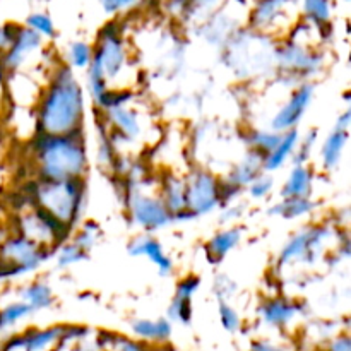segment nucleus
<instances>
[{
	"label": "nucleus",
	"mask_w": 351,
	"mask_h": 351,
	"mask_svg": "<svg viewBox=\"0 0 351 351\" xmlns=\"http://www.w3.org/2000/svg\"><path fill=\"white\" fill-rule=\"evenodd\" d=\"M84 93L69 65H58L36 105V132L67 136L82 129Z\"/></svg>",
	"instance_id": "f257e3e1"
},
{
	"label": "nucleus",
	"mask_w": 351,
	"mask_h": 351,
	"mask_svg": "<svg viewBox=\"0 0 351 351\" xmlns=\"http://www.w3.org/2000/svg\"><path fill=\"white\" fill-rule=\"evenodd\" d=\"M36 180L62 182L84 178L88 171L84 130H75L67 136L34 134L31 141Z\"/></svg>",
	"instance_id": "f03ea898"
},
{
	"label": "nucleus",
	"mask_w": 351,
	"mask_h": 351,
	"mask_svg": "<svg viewBox=\"0 0 351 351\" xmlns=\"http://www.w3.org/2000/svg\"><path fill=\"white\" fill-rule=\"evenodd\" d=\"M24 194L33 199V206L47 209L62 223L74 228L86 201V178L62 182L31 180Z\"/></svg>",
	"instance_id": "7ed1b4c3"
},
{
	"label": "nucleus",
	"mask_w": 351,
	"mask_h": 351,
	"mask_svg": "<svg viewBox=\"0 0 351 351\" xmlns=\"http://www.w3.org/2000/svg\"><path fill=\"white\" fill-rule=\"evenodd\" d=\"M51 256L53 250L36 245L19 233H10L0 243V263L5 271V280L33 273Z\"/></svg>",
	"instance_id": "20e7f679"
},
{
	"label": "nucleus",
	"mask_w": 351,
	"mask_h": 351,
	"mask_svg": "<svg viewBox=\"0 0 351 351\" xmlns=\"http://www.w3.org/2000/svg\"><path fill=\"white\" fill-rule=\"evenodd\" d=\"M127 64H129V53L120 36V29L115 24H108L99 33L98 43L93 48V60L89 65L101 72L112 89V84L125 71Z\"/></svg>",
	"instance_id": "39448f33"
},
{
	"label": "nucleus",
	"mask_w": 351,
	"mask_h": 351,
	"mask_svg": "<svg viewBox=\"0 0 351 351\" xmlns=\"http://www.w3.org/2000/svg\"><path fill=\"white\" fill-rule=\"evenodd\" d=\"M274 58H276L278 69L293 82H307L324 67V57L297 40H290L281 45L274 51Z\"/></svg>",
	"instance_id": "423d86ee"
},
{
	"label": "nucleus",
	"mask_w": 351,
	"mask_h": 351,
	"mask_svg": "<svg viewBox=\"0 0 351 351\" xmlns=\"http://www.w3.org/2000/svg\"><path fill=\"white\" fill-rule=\"evenodd\" d=\"M219 206V178L204 168H194L185 177V211L195 219Z\"/></svg>",
	"instance_id": "0eeeda50"
},
{
	"label": "nucleus",
	"mask_w": 351,
	"mask_h": 351,
	"mask_svg": "<svg viewBox=\"0 0 351 351\" xmlns=\"http://www.w3.org/2000/svg\"><path fill=\"white\" fill-rule=\"evenodd\" d=\"M125 202L129 216L137 226L146 232H156L173 223L171 215L165 208L160 195L143 194L134 182H129L125 189Z\"/></svg>",
	"instance_id": "6e6552de"
},
{
	"label": "nucleus",
	"mask_w": 351,
	"mask_h": 351,
	"mask_svg": "<svg viewBox=\"0 0 351 351\" xmlns=\"http://www.w3.org/2000/svg\"><path fill=\"white\" fill-rule=\"evenodd\" d=\"M329 230L324 225H314L291 237L281 249L278 264L287 266L291 263H312L322 252Z\"/></svg>",
	"instance_id": "1a4fd4ad"
},
{
	"label": "nucleus",
	"mask_w": 351,
	"mask_h": 351,
	"mask_svg": "<svg viewBox=\"0 0 351 351\" xmlns=\"http://www.w3.org/2000/svg\"><path fill=\"white\" fill-rule=\"evenodd\" d=\"M314 98V84L311 82H300L291 91L290 98L278 108L276 115L271 119V130L278 134H285L288 130L297 129L298 122L307 112L308 105Z\"/></svg>",
	"instance_id": "9d476101"
},
{
	"label": "nucleus",
	"mask_w": 351,
	"mask_h": 351,
	"mask_svg": "<svg viewBox=\"0 0 351 351\" xmlns=\"http://www.w3.org/2000/svg\"><path fill=\"white\" fill-rule=\"evenodd\" d=\"M41 48V36L38 33H34L29 27H21L19 33H17L16 40L12 41L9 48H7L5 53L0 57V64L5 69L7 75H10L12 72L19 71L23 67L24 62Z\"/></svg>",
	"instance_id": "9b49d317"
},
{
	"label": "nucleus",
	"mask_w": 351,
	"mask_h": 351,
	"mask_svg": "<svg viewBox=\"0 0 351 351\" xmlns=\"http://www.w3.org/2000/svg\"><path fill=\"white\" fill-rule=\"evenodd\" d=\"M302 312V305L290 298L274 297L263 302L259 308L261 319L264 324L273 326V328H285L290 324L295 317Z\"/></svg>",
	"instance_id": "f8f14e48"
},
{
	"label": "nucleus",
	"mask_w": 351,
	"mask_h": 351,
	"mask_svg": "<svg viewBox=\"0 0 351 351\" xmlns=\"http://www.w3.org/2000/svg\"><path fill=\"white\" fill-rule=\"evenodd\" d=\"M127 252L132 257H147L149 263H153L158 267L161 276H168L173 271V261L167 256L158 240L151 239V237H137L127 247Z\"/></svg>",
	"instance_id": "ddd939ff"
},
{
	"label": "nucleus",
	"mask_w": 351,
	"mask_h": 351,
	"mask_svg": "<svg viewBox=\"0 0 351 351\" xmlns=\"http://www.w3.org/2000/svg\"><path fill=\"white\" fill-rule=\"evenodd\" d=\"M263 161L264 156H261L256 151L247 149V153L243 154L242 160H240L239 163L233 165V168L230 170V173L226 175L225 180H228L230 184L237 185V187H240L243 191V189L249 187L259 175L264 173Z\"/></svg>",
	"instance_id": "4468645a"
},
{
	"label": "nucleus",
	"mask_w": 351,
	"mask_h": 351,
	"mask_svg": "<svg viewBox=\"0 0 351 351\" xmlns=\"http://www.w3.org/2000/svg\"><path fill=\"white\" fill-rule=\"evenodd\" d=\"M158 195L173 219L175 216L185 211V178L177 177L173 173L163 177L160 180V194Z\"/></svg>",
	"instance_id": "2eb2a0df"
},
{
	"label": "nucleus",
	"mask_w": 351,
	"mask_h": 351,
	"mask_svg": "<svg viewBox=\"0 0 351 351\" xmlns=\"http://www.w3.org/2000/svg\"><path fill=\"white\" fill-rule=\"evenodd\" d=\"M312 187H314V171L307 165H293L287 182L281 187V197H311Z\"/></svg>",
	"instance_id": "dca6fc26"
},
{
	"label": "nucleus",
	"mask_w": 351,
	"mask_h": 351,
	"mask_svg": "<svg viewBox=\"0 0 351 351\" xmlns=\"http://www.w3.org/2000/svg\"><path fill=\"white\" fill-rule=\"evenodd\" d=\"M240 240H242V230L240 228H225L213 235L209 242L206 243V256H208L209 263H221L233 249L239 247Z\"/></svg>",
	"instance_id": "f3484780"
},
{
	"label": "nucleus",
	"mask_w": 351,
	"mask_h": 351,
	"mask_svg": "<svg viewBox=\"0 0 351 351\" xmlns=\"http://www.w3.org/2000/svg\"><path fill=\"white\" fill-rule=\"evenodd\" d=\"M346 143H348V130L335 127L329 132V136L326 137L324 144L321 147V165L324 170L331 171L339 167Z\"/></svg>",
	"instance_id": "a211bd4d"
},
{
	"label": "nucleus",
	"mask_w": 351,
	"mask_h": 351,
	"mask_svg": "<svg viewBox=\"0 0 351 351\" xmlns=\"http://www.w3.org/2000/svg\"><path fill=\"white\" fill-rule=\"evenodd\" d=\"M298 139H300V134H298V129L288 130L281 136L280 144L271 151L267 156H264L263 161V170L264 171H276L293 156L295 149H297Z\"/></svg>",
	"instance_id": "6ab92c4d"
},
{
	"label": "nucleus",
	"mask_w": 351,
	"mask_h": 351,
	"mask_svg": "<svg viewBox=\"0 0 351 351\" xmlns=\"http://www.w3.org/2000/svg\"><path fill=\"white\" fill-rule=\"evenodd\" d=\"M65 326H53L47 329H29L24 335H19L21 348L26 351H43L48 346L55 345L64 339Z\"/></svg>",
	"instance_id": "aec40b11"
},
{
	"label": "nucleus",
	"mask_w": 351,
	"mask_h": 351,
	"mask_svg": "<svg viewBox=\"0 0 351 351\" xmlns=\"http://www.w3.org/2000/svg\"><path fill=\"white\" fill-rule=\"evenodd\" d=\"M287 2L288 0H259L250 17L252 27L259 31L271 29L283 14V7Z\"/></svg>",
	"instance_id": "412c9836"
},
{
	"label": "nucleus",
	"mask_w": 351,
	"mask_h": 351,
	"mask_svg": "<svg viewBox=\"0 0 351 351\" xmlns=\"http://www.w3.org/2000/svg\"><path fill=\"white\" fill-rule=\"evenodd\" d=\"M315 209V202L311 197H293V199H283L278 204L271 206L267 209V215L276 216V218L283 219H297L302 216L311 215Z\"/></svg>",
	"instance_id": "4be33fe9"
},
{
	"label": "nucleus",
	"mask_w": 351,
	"mask_h": 351,
	"mask_svg": "<svg viewBox=\"0 0 351 351\" xmlns=\"http://www.w3.org/2000/svg\"><path fill=\"white\" fill-rule=\"evenodd\" d=\"M132 332L141 339L146 341H167L171 336V322L167 319H137L132 322Z\"/></svg>",
	"instance_id": "5701e85b"
},
{
	"label": "nucleus",
	"mask_w": 351,
	"mask_h": 351,
	"mask_svg": "<svg viewBox=\"0 0 351 351\" xmlns=\"http://www.w3.org/2000/svg\"><path fill=\"white\" fill-rule=\"evenodd\" d=\"M19 293H21V302L29 305L33 311H43V308L51 307L55 300L51 288L48 287L47 283H41V281L27 285V287L23 288Z\"/></svg>",
	"instance_id": "b1692460"
},
{
	"label": "nucleus",
	"mask_w": 351,
	"mask_h": 351,
	"mask_svg": "<svg viewBox=\"0 0 351 351\" xmlns=\"http://www.w3.org/2000/svg\"><path fill=\"white\" fill-rule=\"evenodd\" d=\"M281 136H283V134L273 132V130L256 129L250 130V132L247 134L245 143L247 146H249V149L256 151L261 156H267V154L280 144Z\"/></svg>",
	"instance_id": "393cba45"
},
{
	"label": "nucleus",
	"mask_w": 351,
	"mask_h": 351,
	"mask_svg": "<svg viewBox=\"0 0 351 351\" xmlns=\"http://www.w3.org/2000/svg\"><path fill=\"white\" fill-rule=\"evenodd\" d=\"M33 312L34 311L29 307V305L24 304V302L21 300L5 305L3 308H0V331L17 324V322L23 321V319L29 317Z\"/></svg>",
	"instance_id": "a878e982"
},
{
	"label": "nucleus",
	"mask_w": 351,
	"mask_h": 351,
	"mask_svg": "<svg viewBox=\"0 0 351 351\" xmlns=\"http://www.w3.org/2000/svg\"><path fill=\"white\" fill-rule=\"evenodd\" d=\"M304 12L308 23L324 26L331 19V2L329 0H304Z\"/></svg>",
	"instance_id": "bb28decb"
},
{
	"label": "nucleus",
	"mask_w": 351,
	"mask_h": 351,
	"mask_svg": "<svg viewBox=\"0 0 351 351\" xmlns=\"http://www.w3.org/2000/svg\"><path fill=\"white\" fill-rule=\"evenodd\" d=\"M55 259H57V264L60 267H69L74 266V264L82 263V261L88 259V254L84 250L79 249L75 243L72 242H65L62 245H58L57 249L53 250Z\"/></svg>",
	"instance_id": "cd10ccee"
},
{
	"label": "nucleus",
	"mask_w": 351,
	"mask_h": 351,
	"mask_svg": "<svg viewBox=\"0 0 351 351\" xmlns=\"http://www.w3.org/2000/svg\"><path fill=\"white\" fill-rule=\"evenodd\" d=\"M93 60V47L84 41H74L69 48L71 69H88Z\"/></svg>",
	"instance_id": "c85d7f7f"
},
{
	"label": "nucleus",
	"mask_w": 351,
	"mask_h": 351,
	"mask_svg": "<svg viewBox=\"0 0 351 351\" xmlns=\"http://www.w3.org/2000/svg\"><path fill=\"white\" fill-rule=\"evenodd\" d=\"M98 237H99V226L96 225V223L88 221V223H84V226H82L77 233H75L72 243H75L79 249L84 250V252L88 254L89 250L96 245V242H98Z\"/></svg>",
	"instance_id": "c756f323"
},
{
	"label": "nucleus",
	"mask_w": 351,
	"mask_h": 351,
	"mask_svg": "<svg viewBox=\"0 0 351 351\" xmlns=\"http://www.w3.org/2000/svg\"><path fill=\"white\" fill-rule=\"evenodd\" d=\"M317 139H319V132L315 129L308 130L307 136H305L304 139H298L297 149H295V153H293L295 165H307L308 163Z\"/></svg>",
	"instance_id": "7c9ffc66"
},
{
	"label": "nucleus",
	"mask_w": 351,
	"mask_h": 351,
	"mask_svg": "<svg viewBox=\"0 0 351 351\" xmlns=\"http://www.w3.org/2000/svg\"><path fill=\"white\" fill-rule=\"evenodd\" d=\"M168 317L180 324H191L192 321V300H182L173 297L170 307H168Z\"/></svg>",
	"instance_id": "2f4dec72"
},
{
	"label": "nucleus",
	"mask_w": 351,
	"mask_h": 351,
	"mask_svg": "<svg viewBox=\"0 0 351 351\" xmlns=\"http://www.w3.org/2000/svg\"><path fill=\"white\" fill-rule=\"evenodd\" d=\"M27 27L33 29L34 33L40 34V36H55L53 21H51L50 16H47V14H31V16L27 17Z\"/></svg>",
	"instance_id": "473e14b6"
},
{
	"label": "nucleus",
	"mask_w": 351,
	"mask_h": 351,
	"mask_svg": "<svg viewBox=\"0 0 351 351\" xmlns=\"http://www.w3.org/2000/svg\"><path fill=\"white\" fill-rule=\"evenodd\" d=\"M219 321L228 332H237L242 326L240 315L228 302H219Z\"/></svg>",
	"instance_id": "72a5a7b5"
},
{
	"label": "nucleus",
	"mask_w": 351,
	"mask_h": 351,
	"mask_svg": "<svg viewBox=\"0 0 351 351\" xmlns=\"http://www.w3.org/2000/svg\"><path fill=\"white\" fill-rule=\"evenodd\" d=\"M213 291L218 297V302H228L237 293V283L226 274H219L213 285Z\"/></svg>",
	"instance_id": "f704fd0d"
},
{
	"label": "nucleus",
	"mask_w": 351,
	"mask_h": 351,
	"mask_svg": "<svg viewBox=\"0 0 351 351\" xmlns=\"http://www.w3.org/2000/svg\"><path fill=\"white\" fill-rule=\"evenodd\" d=\"M202 280L195 274H191V276L184 278L180 283L177 285V291H175V297L182 298V300H192L195 295V291L201 287Z\"/></svg>",
	"instance_id": "c9c22d12"
},
{
	"label": "nucleus",
	"mask_w": 351,
	"mask_h": 351,
	"mask_svg": "<svg viewBox=\"0 0 351 351\" xmlns=\"http://www.w3.org/2000/svg\"><path fill=\"white\" fill-rule=\"evenodd\" d=\"M273 185H274L273 177H267V175L263 173L259 175V177H257L247 189H249V194L252 195L254 199H264L266 195L271 194Z\"/></svg>",
	"instance_id": "e433bc0d"
},
{
	"label": "nucleus",
	"mask_w": 351,
	"mask_h": 351,
	"mask_svg": "<svg viewBox=\"0 0 351 351\" xmlns=\"http://www.w3.org/2000/svg\"><path fill=\"white\" fill-rule=\"evenodd\" d=\"M21 26L17 24H5V26H0V57L7 51V48L12 45V41L16 40L17 33H19Z\"/></svg>",
	"instance_id": "4c0bfd02"
},
{
	"label": "nucleus",
	"mask_w": 351,
	"mask_h": 351,
	"mask_svg": "<svg viewBox=\"0 0 351 351\" xmlns=\"http://www.w3.org/2000/svg\"><path fill=\"white\" fill-rule=\"evenodd\" d=\"M141 0H101V5L106 12L115 14L120 10L130 9V7H136Z\"/></svg>",
	"instance_id": "58836bf2"
},
{
	"label": "nucleus",
	"mask_w": 351,
	"mask_h": 351,
	"mask_svg": "<svg viewBox=\"0 0 351 351\" xmlns=\"http://www.w3.org/2000/svg\"><path fill=\"white\" fill-rule=\"evenodd\" d=\"M240 216H242V209H240L239 206L226 204V206H225V209H223L221 218H219V221H221V223L235 221V219H237V218H240Z\"/></svg>",
	"instance_id": "ea45409f"
},
{
	"label": "nucleus",
	"mask_w": 351,
	"mask_h": 351,
	"mask_svg": "<svg viewBox=\"0 0 351 351\" xmlns=\"http://www.w3.org/2000/svg\"><path fill=\"white\" fill-rule=\"evenodd\" d=\"M328 351H351V339H350V336L343 335V336H338V338L332 339L331 345H329Z\"/></svg>",
	"instance_id": "a19ab883"
},
{
	"label": "nucleus",
	"mask_w": 351,
	"mask_h": 351,
	"mask_svg": "<svg viewBox=\"0 0 351 351\" xmlns=\"http://www.w3.org/2000/svg\"><path fill=\"white\" fill-rule=\"evenodd\" d=\"M350 125H351V112H350V110H345V112H343L341 115L338 117L335 127H338V129L350 130Z\"/></svg>",
	"instance_id": "79ce46f5"
},
{
	"label": "nucleus",
	"mask_w": 351,
	"mask_h": 351,
	"mask_svg": "<svg viewBox=\"0 0 351 351\" xmlns=\"http://www.w3.org/2000/svg\"><path fill=\"white\" fill-rule=\"evenodd\" d=\"M250 351H283L281 348H278V346L271 345V343L267 341H256L252 343V348Z\"/></svg>",
	"instance_id": "37998d69"
},
{
	"label": "nucleus",
	"mask_w": 351,
	"mask_h": 351,
	"mask_svg": "<svg viewBox=\"0 0 351 351\" xmlns=\"http://www.w3.org/2000/svg\"><path fill=\"white\" fill-rule=\"evenodd\" d=\"M2 280H5V271H3L2 263H0V281H2Z\"/></svg>",
	"instance_id": "c03bdc74"
}]
</instances>
